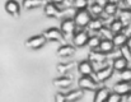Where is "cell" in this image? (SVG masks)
<instances>
[{"instance_id": "6da1fadb", "label": "cell", "mask_w": 131, "mask_h": 102, "mask_svg": "<svg viewBox=\"0 0 131 102\" xmlns=\"http://www.w3.org/2000/svg\"><path fill=\"white\" fill-rule=\"evenodd\" d=\"M74 19H75L78 27L85 28V27L89 26L90 21L93 19V15H92L90 10H88V9H82V10H78V12L75 13Z\"/></svg>"}, {"instance_id": "7a4b0ae2", "label": "cell", "mask_w": 131, "mask_h": 102, "mask_svg": "<svg viewBox=\"0 0 131 102\" xmlns=\"http://www.w3.org/2000/svg\"><path fill=\"white\" fill-rule=\"evenodd\" d=\"M98 80L93 79L92 75H82L78 80V86L79 88L84 89V91H93V89H97V86H98Z\"/></svg>"}, {"instance_id": "3957f363", "label": "cell", "mask_w": 131, "mask_h": 102, "mask_svg": "<svg viewBox=\"0 0 131 102\" xmlns=\"http://www.w3.org/2000/svg\"><path fill=\"white\" fill-rule=\"evenodd\" d=\"M46 42H47V38L45 37V35H37V36L29 37L26 41V46L31 50H38V49L43 47Z\"/></svg>"}, {"instance_id": "277c9868", "label": "cell", "mask_w": 131, "mask_h": 102, "mask_svg": "<svg viewBox=\"0 0 131 102\" xmlns=\"http://www.w3.org/2000/svg\"><path fill=\"white\" fill-rule=\"evenodd\" d=\"M89 37H90V36H89L88 31H84V29L78 31V32H75V33H74L73 44H74V46H75V47H83V46L88 45Z\"/></svg>"}, {"instance_id": "5b68a950", "label": "cell", "mask_w": 131, "mask_h": 102, "mask_svg": "<svg viewBox=\"0 0 131 102\" xmlns=\"http://www.w3.org/2000/svg\"><path fill=\"white\" fill-rule=\"evenodd\" d=\"M77 27L78 26H77V22H75L74 18H65V19H62L61 26H60V28L64 32V35H73V33H75Z\"/></svg>"}, {"instance_id": "8992f818", "label": "cell", "mask_w": 131, "mask_h": 102, "mask_svg": "<svg viewBox=\"0 0 131 102\" xmlns=\"http://www.w3.org/2000/svg\"><path fill=\"white\" fill-rule=\"evenodd\" d=\"M113 66L111 65H106V66H103V68H101V69H98L97 72H95V79L101 83V82H106L107 79H110L111 77H112V74H113Z\"/></svg>"}, {"instance_id": "52a82bcc", "label": "cell", "mask_w": 131, "mask_h": 102, "mask_svg": "<svg viewBox=\"0 0 131 102\" xmlns=\"http://www.w3.org/2000/svg\"><path fill=\"white\" fill-rule=\"evenodd\" d=\"M45 37L47 38V41H53V42H57V41H61L64 38V32L61 31V28H48L47 31H45Z\"/></svg>"}, {"instance_id": "ba28073f", "label": "cell", "mask_w": 131, "mask_h": 102, "mask_svg": "<svg viewBox=\"0 0 131 102\" xmlns=\"http://www.w3.org/2000/svg\"><path fill=\"white\" fill-rule=\"evenodd\" d=\"M78 72L82 75H92L94 73V66L93 63L88 59V60H83L78 64Z\"/></svg>"}, {"instance_id": "9c48e42d", "label": "cell", "mask_w": 131, "mask_h": 102, "mask_svg": "<svg viewBox=\"0 0 131 102\" xmlns=\"http://www.w3.org/2000/svg\"><path fill=\"white\" fill-rule=\"evenodd\" d=\"M43 12H45V15L50 17V18H55V17H59L61 10L59 9L57 4L52 3V1H48L45 4V8H43Z\"/></svg>"}, {"instance_id": "30bf717a", "label": "cell", "mask_w": 131, "mask_h": 102, "mask_svg": "<svg viewBox=\"0 0 131 102\" xmlns=\"http://www.w3.org/2000/svg\"><path fill=\"white\" fill-rule=\"evenodd\" d=\"M5 10L8 14L13 17H18L20 14V5L17 0H8L5 3Z\"/></svg>"}, {"instance_id": "8fae6325", "label": "cell", "mask_w": 131, "mask_h": 102, "mask_svg": "<svg viewBox=\"0 0 131 102\" xmlns=\"http://www.w3.org/2000/svg\"><path fill=\"white\" fill-rule=\"evenodd\" d=\"M127 65H129V59H126L124 55L117 56V57H115L112 60V66H113V69L116 72H120L121 73L122 70H125L127 68Z\"/></svg>"}, {"instance_id": "7c38bea8", "label": "cell", "mask_w": 131, "mask_h": 102, "mask_svg": "<svg viewBox=\"0 0 131 102\" xmlns=\"http://www.w3.org/2000/svg\"><path fill=\"white\" fill-rule=\"evenodd\" d=\"M113 91L122 95V96H126L127 93L131 92V82H126V80L121 79V82H117L113 86Z\"/></svg>"}, {"instance_id": "4fadbf2b", "label": "cell", "mask_w": 131, "mask_h": 102, "mask_svg": "<svg viewBox=\"0 0 131 102\" xmlns=\"http://www.w3.org/2000/svg\"><path fill=\"white\" fill-rule=\"evenodd\" d=\"M71 84H73V79L70 77H66V75H62V77L53 79V86L57 88H61V89L69 88V87H71Z\"/></svg>"}, {"instance_id": "5bb4252c", "label": "cell", "mask_w": 131, "mask_h": 102, "mask_svg": "<svg viewBox=\"0 0 131 102\" xmlns=\"http://www.w3.org/2000/svg\"><path fill=\"white\" fill-rule=\"evenodd\" d=\"M110 89L107 87H102V88H98L95 91V95H94V102H103L107 101L108 96H110Z\"/></svg>"}, {"instance_id": "9a60e30c", "label": "cell", "mask_w": 131, "mask_h": 102, "mask_svg": "<svg viewBox=\"0 0 131 102\" xmlns=\"http://www.w3.org/2000/svg\"><path fill=\"white\" fill-rule=\"evenodd\" d=\"M115 47H116V46H115V44H113V41H112L111 38H102L101 45H99V50L102 51V52H104V54H111Z\"/></svg>"}, {"instance_id": "2e32d148", "label": "cell", "mask_w": 131, "mask_h": 102, "mask_svg": "<svg viewBox=\"0 0 131 102\" xmlns=\"http://www.w3.org/2000/svg\"><path fill=\"white\" fill-rule=\"evenodd\" d=\"M75 54V46L73 45H64L57 50V55L60 57H70Z\"/></svg>"}, {"instance_id": "e0dca14e", "label": "cell", "mask_w": 131, "mask_h": 102, "mask_svg": "<svg viewBox=\"0 0 131 102\" xmlns=\"http://www.w3.org/2000/svg\"><path fill=\"white\" fill-rule=\"evenodd\" d=\"M127 38H129V36H127L125 32H120V33H115V35H113L112 41H113V44H115L116 47H121V46L126 45Z\"/></svg>"}, {"instance_id": "ac0fdd59", "label": "cell", "mask_w": 131, "mask_h": 102, "mask_svg": "<svg viewBox=\"0 0 131 102\" xmlns=\"http://www.w3.org/2000/svg\"><path fill=\"white\" fill-rule=\"evenodd\" d=\"M106 57H107V54H104V52H102V51H90V54H89V60L92 61V63H95V64H99V63H103L104 60H106Z\"/></svg>"}, {"instance_id": "d6986e66", "label": "cell", "mask_w": 131, "mask_h": 102, "mask_svg": "<svg viewBox=\"0 0 131 102\" xmlns=\"http://www.w3.org/2000/svg\"><path fill=\"white\" fill-rule=\"evenodd\" d=\"M45 0H23L22 6L26 10H31V9H36L40 6H43Z\"/></svg>"}, {"instance_id": "ffe728a7", "label": "cell", "mask_w": 131, "mask_h": 102, "mask_svg": "<svg viewBox=\"0 0 131 102\" xmlns=\"http://www.w3.org/2000/svg\"><path fill=\"white\" fill-rule=\"evenodd\" d=\"M84 95V89L79 88V89H74V91H70L66 93V101L68 102H73V101H78L83 97Z\"/></svg>"}, {"instance_id": "44dd1931", "label": "cell", "mask_w": 131, "mask_h": 102, "mask_svg": "<svg viewBox=\"0 0 131 102\" xmlns=\"http://www.w3.org/2000/svg\"><path fill=\"white\" fill-rule=\"evenodd\" d=\"M110 28L112 29L113 33H120V32H124V29L126 28V24L118 18V19H113L110 24Z\"/></svg>"}, {"instance_id": "7402d4cb", "label": "cell", "mask_w": 131, "mask_h": 102, "mask_svg": "<svg viewBox=\"0 0 131 102\" xmlns=\"http://www.w3.org/2000/svg\"><path fill=\"white\" fill-rule=\"evenodd\" d=\"M103 27H104V23H103V19H101V18L92 19L90 23H89V26H88V28L90 31H97V32H99Z\"/></svg>"}, {"instance_id": "603a6c76", "label": "cell", "mask_w": 131, "mask_h": 102, "mask_svg": "<svg viewBox=\"0 0 131 102\" xmlns=\"http://www.w3.org/2000/svg\"><path fill=\"white\" fill-rule=\"evenodd\" d=\"M117 10H118V5H117L116 1H110V3L104 6V13H106L107 15H110V17L115 15V14L117 13Z\"/></svg>"}, {"instance_id": "cb8c5ba5", "label": "cell", "mask_w": 131, "mask_h": 102, "mask_svg": "<svg viewBox=\"0 0 131 102\" xmlns=\"http://www.w3.org/2000/svg\"><path fill=\"white\" fill-rule=\"evenodd\" d=\"M73 68H74V64H73V63H60V64H57V66H56L57 72L61 73V74H65V73L70 72Z\"/></svg>"}, {"instance_id": "d4e9b609", "label": "cell", "mask_w": 131, "mask_h": 102, "mask_svg": "<svg viewBox=\"0 0 131 102\" xmlns=\"http://www.w3.org/2000/svg\"><path fill=\"white\" fill-rule=\"evenodd\" d=\"M89 10H90V13H92L93 17H99L102 13H104V8L101 6L99 4H97V3H93V4L90 5Z\"/></svg>"}, {"instance_id": "484cf974", "label": "cell", "mask_w": 131, "mask_h": 102, "mask_svg": "<svg viewBox=\"0 0 131 102\" xmlns=\"http://www.w3.org/2000/svg\"><path fill=\"white\" fill-rule=\"evenodd\" d=\"M101 41H102V37H99V36H92V37H89V41H88V46H89V47H90L92 50L99 49Z\"/></svg>"}, {"instance_id": "4316f807", "label": "cell", "mask_w": 131, "mask_h": 102, "mask_svg": "<svg viewBox=\"0 0 131 102\" xmlns=\"http://www.w3.org/2000/svg\"><path fill=\"white\" fill-rule=\"evenodd\" d=\"M120 19L125 23V24H129L131 22V9L129 8H124L122 10H121V13H120Z\"/></svg>"}, {"instance_id": "83f0119b", "label": "cell", "mask_w": 131, "mask_h": 102, "mask_svg": "<svg viewBox=\"0 0 131 102\" xmlns=\"http://www.w3.org/2000/svg\"><path fill=\"white\" fill-rule=\"evenodd\" d=\"M88 5H89V0H73V6L77 10L87 9Z\"/></svg>"}, {"instance_id": "f1b7e54d", "label": "cell", "mask_w": 131, "mask_h": 102, "mask_svg": "<svg viewBox=\"0 0 131 102\" xmlns=\"http://www.w3.org/2000/svg\"><path fill=\"white\" fill-rule=\"evenodd\" d=\"M99 35H101V37L102 38H111L112 40V37H113V32H112V29L111 28H107V27H103L101 31H99Z\"/></svg>"}, {"instance_id": "f546056e", "label": "cell", "mask_w": 131, "mask_h": 102, "mask_svg": "<svg viewBox=\"0 0 131 102\" xmlns=\"http://www.w3.org/2000/svg\"><path fill=\"white\" fill-rule=\"evenodd\" d=\"M124 100V96L122 95H120V93H117V92H111L110 93V96H108V98H107V101L108 102H121Z\"/></svg>"}, {"instance_id": "4dcf8cb0", "label": "cell", "mask_w": 131, "mask_h": 102, "mask_svg": "<svg viewBox=\"0 0 131 102\" xmlns=\"http://www.w3.org/2000/svg\"><path fill=\"white\" fill-rule=\"evenodd\" d=\"M120 75H121V79H122V80L131 82V69L130 68H126L125 70H122Z\"/></svg>"}, {"instance_id": "1f68e13d", "label": "cell", "mask_w": 131, "mask_h": 102, "mask_svg": "<svg viewBox=\"0 0 131 102\" xmlns=\"http://www.w3.org/2000/svg\"><path fill=\"white\" fill-rule=\"evenodd\" d=\"M55 101L56 102L66 101V93H64V92H57V93H56V96H55Z\"/></svg>"}, {"instance_id": "d6a6232c", "label": "cell", "mask_w": 131, "mask_h": 102, "mask_svg": "<svg viewBox=\"0 0 131 102\" xmlns=\"http://www.w3.org/2000/svg\"><path fill=\"white\" fill-rule=\"evenodd\" d=\"M110 1H111V0H94V3L99 4V5H101V6H103V8H104V6H106Z\"/></svg>"}, {"instance_id": "836d02e7", "label": "cell", "mask_w": 131, "mask_h": 102, "mask_svg": "<svg viewBox=\"0 0 131 102\" xmlns=\"http://www.w3.org/2000/svg\"><path fill=\"white\" fill-rule=\"evenodd\" d=\"M122 1H124V6H125V8L131 9V0H122Z\"/></svg>"}, {"instance_id": "e575fe53", "label": "cell", "mask_w": 131, "mask_h": 102, "mask_svg": "<svg viewBox=\"0 0 131 102\" xmlns=\"http://www.w3.org/2000/svg\"><path fill=\"white\" fill-rule=\"evenodd\" d=\"M50 1H52V3H55V4H57V5H61V4L65 3V0H50Z\"/></svg>"}, {"instance_id": "d590c367", "label": "cell", "mask_w": 131, "mask_h": 102, "mask_svg": "<svg viewBox=\"0 0 131 102\" xmlns=\"http://www.w3.org/2000/svg\"><path fill=\"white\" fill-rule=\"evenodd\" d=\"M126 45H127V47L131 50V36H129V38H127V42H126Z\"/></svg>"}]
</instances>
